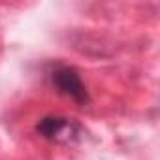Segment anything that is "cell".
<instances>
[{"mask_svg": "<svg viewBox=\"0 0 160 160\" xmlns=\"http://www.w3.org/2000/svg\"><path fill=\"white\" fill-rule=\"evenodd\" d=\"M36 132L53 143H75L83 138V128L75 119L64 115H45L38 121Z\"/></svg>", "mask_w": 160, "mask_h": 160, "instance_id": "1", "label": "cell"}, {"mask_svg": "<svg viewBox=\"0 0 160 160\" xmlns=\"http://www.w3.org/2000/svg\"><path fill=\"white\" fill-rule=\"evenodd\" d=\"M49 79L53 87L66 98H70L72 102H75L77 106H87L91 102V96H89V91L83 83L79 72L72 66H64V64H58L51 70L49 73Z\"/></svg>", "mask_w": 160, "mask_h": 160, "instance_id": "2", "label": "cell"}]
</instances>
